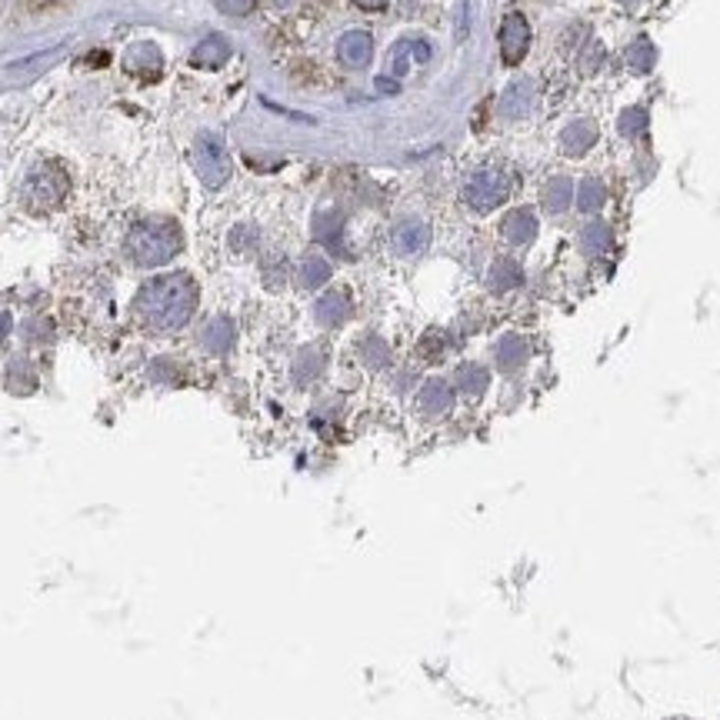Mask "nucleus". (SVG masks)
<instances>
[{"mask_svg":"<svg viewBox=\"0 0 720 720\" xmlns=\"http://www.w3.org/2000/svg\"><path fill=\"white\" fill-rule=\"evenodd\" d=\"M197 297H200L197 280L190 274H164L140 287L134 300V314L147 330L170 334V330L190 324V317L197 310Z\"/></svg>","mask_w":720,"mask_h":720,"instance_id":"1","label":"nucleus"},{"mask_svg":"<svg viewBox=\"0 0 720 720\" xmlns=\"http://www.w3.org/2000/svg\"><path fill=\"white\" fill-rule=\"evenodd\" d=\"M180 250H184V234H180V227L167 217L140 220L127 234V254L140 267H164Z\"/></svg>","mask_w":720,"mask_h":720,"instance_id":"2","label":"nucleus"},{"mask_svg":"<svg viewBox=\"0 0 720 720\" xmlns=\"http://www.w3.org/2000/svg\"><path fill=\"white\" fill-rule=\"evenodd\" d=\"M510 197V177L500 174L494 167H480L467 177L464 184V204L477 214H490Z\"/></svg>","mask_w":720,"mask_h":720,"instance_id":"3","label":"nucleus"},{"mask_svg":"<svg viewBox=\"0 0 720 720\" xmlns=\"http://www.w3.org/2000/svg\"><path fill=\"white\" fill-rule=\"evenodd\" d=\"M190 160H194L197 177L207 187H220L230 180V157L217 134H200L194 140V150H190Z\"/></svg>","mask_w":720,"mask_h":720,"instance_id":"4","label":"nucleus"},{"mask_svg":"<svg viewBox=\"0 0 720 720\" xmlns=\"http://www.w3.org/2000/svg\"><path fill=\"white\" fill-rule=\"evenodd\" d=\"M67 194V177L57 167H40L27 177L24 200L30 210H50L57 207Z\"/></svg>","mask_w":720,"mask_h":720,"instance_id":"5","label":"nucleus"},{"mask_svg":"<svg viewBox=\"0 0 720 720\" xmlns=\"http://www.w3.org/2000/svg\"><path fill=\"white\" fill-rule=\"evenodd\" d=\"M390 247L397 257H420L430 247V227L420 217H404L397 220L390 230Z\"/></svg>","mask_w":720,"mask_h":720,"instance_id":"6","label":"nucleus"},{"mask_svg":"<svg viewBox=\"0 0 720 720\" xmlns=\"http://www.w3.org/2000/svg\"><path fill=\"white\" fill-rule=\"evenodd\" d=\"M500 57H504V64H520V60L527 57L530 50V24L524 14H507L504 24H500Z\"/></svg>","mask_w":720,"mask_h":720,"instance_id":"7","label":"nucleus"},{"mask_svg":"<svg viewBox=\"0 0 720 720\" xmlns=\"http://www.w3.org/2000/svg\"><path fill=\"white\" fill-rule=\"evenodd\" d=\"M537 234H540V220H537L534 207H514V210H507L504 220H500V237H504L510 247L534 244Z\"/></svg>","mask_w":720,"mask_h":720,"instance_id":"8","label":"nucleus"},{"mask_svg":"<svg viewBox=\"0 0 720 720\" xmlns=\"http://www.w3.org/2000/svg\"><path fill=\"white\" fill-rule=\"evenodd\" d=\"M337 60L350 70H364L374 60V37L367 30H347L337 40Z\"/></svg>","mask_w":720,"mask_h":720,"instance_id":"9","label":"nucleus"},{"mask_svg":"<svg viewBox=\"0 0 720 720\" xmlns=\"http://www.w3.org/2000/svg\"><path fill=\"white\" fill-rule=\"evenodd\" d=\"M597 137H600V130L590 117L570 120V124L564 127V134H560V154L564 157H584L587 150L597 144Z\"/></svg>","mask_w":720,"mask_h":720,"instance_id":"10","label":"nucleus"},{"mask_svg":"<svg viewBox=\"0 0 720 720\" xmlns=\"http://www.w3.org/2000/svg\"><path fill=\"white\" fill-rule=\"evenodd\" d=\"M454 384H447L444 377H430L417 394V407L424 417H444L450 407H454Z\"/></svg>","mask_w":720,"mask_h":720,"instance_id":"11","label":"nucleus"},{"mask_svg":"<svg viewBox=\"0 0 720 720\" xmlns=\"http://www.w3.org/2000/svg\"><path fill=\"white\" fill-rule=\"evenodd\" d=\"M534 84L530 80H514V84H507V90L500 94V117L507 120H524L530 110H534Z\"/></svg>","mask_w":720,"mask_h":720,"instance_id":"12","label":"nucleus"},{"mask_svg":"<svg viewBox=\"0 0 720 720\" xmlns=\"http://www.w3.org/2000/svg\"><path fill=\"white\" fill-rule=\"evenodd\" d=\"M350 310H354V304H350L347 290H327V294L317 297L314 320L320 327H340L350 317Z\"/></svg>","mask_w":720,"mask_h":720,"instance_id":"13","label":"nucleus"},{"mask_svg":"<svg viewBox=\"0 0 720 720\" xmlns=\"http://www.w3.org/2000/svg\"><path fill=\"white\" fill-rule=\"evenodd\" d=\"M574 197H577L574 180L564 177V174H554L544 187H540V207H544L547 214H554V217L574 207Z\"/></svg>","mask_w":720,"mask_h":720,"instance_id":"14","label":"nucleus"},{"mask_svg":"<svg viewBox=\"0 0 720 720\" xmlns=\"http://www.w3.org/2000/svg\"><path fill=\"white\" fill-rule=\"evenodd\" d=\"M494 360H497V367L504 370V374H517V370L527 367L530 344L520 334H504L497 340V347H494Z\"/></svg>","mask_w":720,"mask_h":720,"instance_id":"15","label":"nucleus"},{"mask_svg":"<svg viewBox=\"0 0 720 720\" xmlns=\"http://www.w3.org/2000/svg\"><path fill=\"white\" fill-rule=\"evenodd\" d=\"M577 240H580V250H584L587 257H604V254H610V247H614V227L600 217H590L587 224L580 227Z\"/></svg>","mask_w":720,"mask_h":720,"instance_id":"16","label":"nucleus"},{"mask_svg":"<svg viewBox=\"0 0 720 720\" xmlns=\"http://www.w3.org/2000/svg\"><path fill=\"white\" fill-rule=\"evenodd\" d=\"M520 284H524V267H520L514 257H497L494 264H490L487 287L494 290V294H510V290H517Z\"/></svg>","mask_w":720,"mask_h":720,"instance_id":"17","label":"nucleus"},{"mask_svg":"<svg viewBox=\"0 0 720 720\" xmlns=\"http://www.w3.org/2000/svg\"><path fill=\"white\" fill-rule=\"evenodd\" d=\"M124 67L137 77H160V70H164V57H160V50L154 44H134L124 54Z\"/></svg>","mask_w":720,"mask_h":720,"instance_id":"18","label":"nucleus"},{"mask_svg":"<svg viewBox=\"0 0 720 720\" xmlns=\"http://www.w3.org/2000/svg\"><path fill=\"white\" fill-rule=\"evenodd\" d=\"M230 60V44L220 34H210L204 37L200 44L194 47V54H190V64L194 67H204V70H217L224 67Z\"/></svg>","mask_w":720,"mask_h":720,"instance_id":"19","label":"nucleus"},{"mask_svg":"<svg viewBox=\"0 0 720 720\" xmlns=\"http://www.w3.org/2000/svg\"><path fill=\"white\" fill-rule=\"evenodd\" d=\"M490 387V370L484 364H460L457 374H454V390L457 394H464L470 400L484 397Z\"/></svg>","mask_w":720,"mask_h":720,"instance_id":"20","label":"nucleus"},{"mask_svg":"<svg viewBox=\"0 0 720 720\" xmlns=\"http://www.w3.org/2000/svg\"><path fill=\"white\" fill-rule=\"evenodd\" d=\"M424 60H430V44H427V40H414V37L400 40V44L394 47V54H390V74L404 77L410 64H424Z\"/></svg>","mask_w":720,"mask_h":720,"instance_id":"21","label":"nucleus"},{"mask_svg":"<svg viewBox=\"0 0 720 720\" xmlns=\"http://www.w3.org/2000/svg\"><path fill=\"white\" fill-rule=\"evenodd\" d=\"M604 204H607V187H604V180H597V177H584V180H580L577 197H574V207L580 210V214L597 217L600 210H604Z\"/></svg>","mask_w":720,"mask_h":720,"instance_id":"22","label":"nucleus"},{"mask_svg":"<svg viewBox=\"0 0 720 720\" xmlns=\"http://www.w3.org/2000/svg\"><path fill=\"white\" fill-rule=\"evenodd\" d=\"M234 337H237V330H234V320L230 317H214L204 327V334H200V340H204V347L210 354H227V350L234 347Z\"/></svg>","mask_w":720,"mask_h":720,"instance_id":"23","label":"nucleus"},{"mask_svg":"<svg viewBox=\"0 0 720 720\" xmlns=\"http://www.w3.org/2000/svg\"><path fill=\"white\" fill-rule=\"evenodd\" d=\"M330 274H334V267H330V260H327V257H320V254H307L304 260H300L297 280H300V287L317 290V287H324V284H327Z\"/></svg>","mask_w":720,"mask_h":720,"instance_id":"24","label":"nucleus"},{"mask_svg":"<svg viewBox=\"0 0 720 720\" xmlns=\"http://www.w3.org/2000/svg\"><path fill=\"white\" fill-rule=\"evenodd\" d=\"M654 57H657V54H654V47H650L647 40H637V44L627 50V64L634 67V70H640V74L654 67Z\"/></svg>","mask_w":720,"mask_h":720,"instance_id":"25","label":"nucleus"},{"mask_svg":"<svg viewBox=\"0 0 720 720\" xmlns=\"http://www.w3.org/2000/svg\"><path fill=\"white\" fill-rule=\"evenodd\" d=\"M644 124H647V114L640 107H630V110H624V114L617 117V130L624 137H634V134H640V130H644Z\"/></svg>","mask_w":720,"mask_h":720,"instance_id":"26","label":"nucleus"},{"mask_svg":"<svg viewBox=\"0 0 720 720\" xmlns=\"http://www.w3.org/2000/svg\"><path fill=\"white\" fill-rule=\"evenodd\" d=\"M600 64H604V44L590 40V44H584V54H580V74H597Z\"/></svg>","mask_w":720,"mask_h":720,"instance_id":"27","label":"nucleus"},{"mask_svg":"<svg viewBox=\"0 0 720 720\" xmlns=\"http://www.w3.org/2000/svg\"><path fill=\"white\" fill-rule=\"evenodd\" d=\"M314 230H317V240H327V244H330V240L340 234V214H330V210L317 214Z\"/></svg>","mask_w":720,"mask_h":720,"instance_id":"28","label":"nucleus"},{"mask_svg":"<svg viewBox=\"0 0 720 720\" xmlns=\"http://www.w3.org/2000/svg\"><path fill=\"white\" fill-rule=\"evenodd\" d=\"M217 7L230 17H247L257 7V0H217Z\"/></svg>","mask_w":720,"mask_h":720,"instance_id":"29","label":"nucleus"},{"mask_svg":"<svg viewBox=\"0 0 720 720\" xmlns=\"http://www.w3.org/2000/svg\"><path fill=\"white\" fill-rule=\"evenodd\" d=\"M357 7H364V10H384L390 0H354Z\"/></svg>","mask_w":720,"mask_h":720,"instance_id":"30","label":"nucleus"},{"mask_svg":"<svg viewBox=\"0 0 720 720\" xmlns=\"http://www.w3.org/2000/svg\"><path fill=\"white\" fill-rule=\"evenodd\" d=\"M620 4H624V7H634V4H637V0H620Z\"/></svg>","mask_w":720,"mask_h":720,"instance_id":"31","label":"nucleus"}]
</instances>
